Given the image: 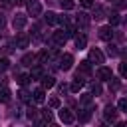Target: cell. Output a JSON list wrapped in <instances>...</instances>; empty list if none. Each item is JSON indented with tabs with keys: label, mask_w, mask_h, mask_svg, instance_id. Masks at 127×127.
Instances as JSON below:
<instances>
[{
	"label": "cell",
	"mask_w": 127,
	"mask_h": 127,
	"mask_svg": "<svg viewBox=\"0 0 127 127\" xmlns=\"http://www.w3.org/2000/svg\"><path fill=\"white\" fill-rule=\"evenodd\" d=\"M89 75H91V64L85 60V62L79 64V69H77V73H75V79L85 81V77H89Z\"/></svg>",
	"instance_id": "1"
},
{
	"label": "cell",
	"mask_w": 127,
	"mask_h": 127,
	"mask_svg": "<svg viewBox=\"0 0 127 127\" xmlns=\"http://www.w3.org/2000/svg\"><path fill=\"white\" fill-rule=\"evenodd\" d=\"M26 10L30 16H40L42 14V4L40 0H26Z\"/></svg>",
	"instance_id": "2"
},
{
	"label": "cell",
	"mask_w": 127,
	"mask_h": 127,
	"mask_svg": "<svg viewBox=\"0 0 127 127\" xmlns=\"http://www.w3.org/2000/svg\"><path fill=\"white\" fill-rule=\"evenodd\" d=\"M87 62H89V64H103V62H105V56H103L101 50L91 48V50H89V58H87Z\"/></svg>",
	"instance_id": "3"
},
{
	"label": "cell",
	"mask_w": 127,
	"mask_h": 127,
	"mask_svg": "<svg viewBox=\"0 0 127 127\" xmlns=\"http://www.w3.org/2000/svg\"><path fill=\"white\" fill-rule=\"evenodd\" d=\"M58 64H60V69L67 71V69H71V65H73V56H71V54H64V56H60Z\"/></svg>",
	"instance_id": "4"
},
{
	"label": "cell",
	"mask_w": 127,
	"mask_h": 127,
	"mask_svg": "<svg viewBox=\"0 0 127 127\" xmlns=\"http://www.w3.org/2000/svg\"><path fill=\"white\" fill-rule=\"evenodd\" d=\"M52 40H54V44H56V46H65L67 36H65V32H64V30H58V32H54V34H52Z\"/></svg>",
	"instance_id": "5"
},
{
	"label": "cell",
	"mask_w": 127,
	"mask_h": 127,
	"mask_svg": "<svg viewBox=\"0 0 127 127\" xmlns=\"http://www.w3.org/2000/svg\"><path fill=\"white\" fill-rule=\"evenodd\" d=\"M97 77H99L101 81H109V79H113V73H111V69H109V67L99 65V67H97Z\"/></svg>",
	"instance_id": "6"
},
{
	"label": "cell",
	"mask_w": 127,
	"mask_h": 127,
	"mask_svg": "<svg viewBox=\"0 0 127 127\" xmlns=\"http://www.w3.org/2000/svg\"><path fill=\"white\" fill-rule=\"evenodd\" d=\"M60 119L64 121V123H73L75 121V115H73V111L71 109H60Z\"/></svg>",
	"instance_id": "7"
},
{
	"label": "cell",
	"mask_w": 127,
	"mask_h": 127,
	"mask_svg": "<svg viewBox=\"0 0 127 127\" xmlns=\"http://www.w3.org/2000/svg\"><path fill=\"white\" fill-rule=\"evenodd\" d=\"M12 26H14V30H22L26 26V16L24 14H16L14 20H12Z\"/></svg>",
	"instance_id": "8"
},
{
	"label": "cell",
	"mask_w": 127,
	"mask_h": 127,
	"mask_svg": "<svg viewBox=\"0 0 127 127\" xmlns=\"http://www.w3.org/2000/svg\"><path fill=\"white\" fill-rule=\"evenodd\" d=\"M99 38L105 40V42H109V40L113 38V30H111V26H103V28H99Z\"/></svg>",
	"instance_id": "9"
},
{
	"label": "cell",
	"mask_w": 127,
	"mask_h": 127,
	"mask_svg": "<svg viewBox=\"0 0 127 127\" xmlns=\"http://www.w3.org/2000/svg\"><path fill=\"white\" fill-rule=\"evenodd\" d=\"M103 117H105L107 121H115V119H117V109H115L113 105H107L105 111H103Z\"/></svg>",
	"instance_id": "10"
},
{
	"label": "cell",
	"mask_w": 127,
	"mask_h": 127,
	"mask_svg": "<svg viewBox=\"0 0 127 127\" xmlns=\"http://www.w3.org/2000/svg\"><path fill=\"white\" fill-rule=\"evenodd\" d=\"M75 22H77L79 28H87V24H89V16H87L85 12H79L77 18H75Z\"/></svg>",
	"instance_id": "11"
},
{
	"label": "cell",
	"mask_w": 127,
	"mask_h": 127,
	"mask_svg": "<svg viewBox=\"0 0 127 127\" xmlns=\"http://www.w3.org/2000/svg\"><path fill=\"white\" fill-rule=\"evenodd\" d=\"M28 46H30V38L26 34H20L16 38V48H28Z\"/></svg>",
	"instance_id": "12"
},
{
	"label": "cell",
	"mask_w": 127,
	"mask_h": 127,
	"mask_svg": "<svg viewBox=\"0 0 127 127\" xmlns=\"http://www.w3.org/2000/svg\"><path fill=\"white\" fill-rule=\"evenodd\" d=\"M56 85V79L52 77V75H44L42 77V89H50V87H54Z\"/></svg>",
	"instance_id": "13"
},
{
	"label": "cell",
	"mask_w": 127,
	"mask_h": 127,
	"mask_svg": "<svg viewBox=\"0 0 127 127\" xmlns=\"http://www.w3.org/2000/svg\"><path fill=\"white\" fill-rule=\"evenodd\" d=\"M89 117H91V107H81L79 109V121H89Z\"/></svg>",
	"instance_id": "14"
},
{
	"label": "cell",
	"mask_w": 127,
	"mask_h": 127,
	"mask_svg": "<svg viewBox=\"0 0 127 127\" xmlns=\"http://www.w3.org/2000/svg\"><path fill=\"white\" fill-rule=\"evenodd\" d=\"M44 20H46V24H50V26H56V24H58V14H54V12H48V14L44 16Z\"/></svg>",
	"instance_id": "15"
},
{
	"label": "cell",
	"mask_w": 127,
	"mask_h": 127,
	"mask_svg": "<svg viewBox=\"0 0 127 127\" xmlns=\"http://www.w3.org/2000/svg\"><path fill=\"white\" fill-rule=\"evenodd\" d=\"M44 91H46V89H42V87H40V89H36V91L32 93V95H34V101H36V103H42V101L46 99V93H44Z\"/></svg>",
	"instance_id": "16"
},
{
	"label": "cell",
	"mask_w": 127,
	"mask_h": 127,
	"mask_svg": "<svg viewBox=\"0 0 127 127\" xmlns=\"http://www.w3.org/2000/svg\"><path fill=\"white\" fill-rule=\"evenodd\" d=\"M93 18H95V20L105 18V8H103V6H95V8H93Z\"/></svg>",
	"instance_id": "17"
},
{
	"label": "cell",
	"mask_w": 127,
	"mask_h": 127,
	"mask_svg": "<svg viewBox=\"0 0 127 127\" xmlns=\"http://www.w3.org/2000/svg\"><path fill=\"white\" fill-rule=\"evenodd\" d=\"M79 103H81V107H91V93H83L79 97Z\"/></svg>",
	"instance_id": "18"
},
{
	"label": "cell",
	"mask_w": 127,
	"mask_h": 127,
	"mask_svg": "<svg viewBox=\"0 0 127 127\" xmlns=\"http://www.w3.org/2000/svg\"><path fill=\"white\" fill-rule=\"evenodd\" d=\"M10 95H12V93H10L8 87H2V89H0V101H2V103H8V101H10Z\"/></svg>",
	"instance_id": "19"
},
{
	"label": "cell",
	"mask_w": 127,
	"mask_h": 127,
	"mask_svg": "<svg viewBox=\"0 0 127 127\" xmlns=\"http://www.w3.org/2000/svg\"><path fill=\"white\" fill-rule=\"evenodd\" d=\"M36 62V56L34 54H26L24 58H22V65H32Z\"/></svg>",
	"instance_id": "20"
},
{
	"label": "cell",
	"mask_w": 127,
	"mask_h": 127,
	"mask_svg": "<svg viewBox=\"0 0 127 127\" xmlns=\"http://www.w3.org/2000/svg\"><path fill=\"white\" fill-rule=\"evenodd\" d=\"M83 83H85V81H81V79H75V81H73V83L69 85V91H73V93H77V91H79V89L83 87Z\"/></svg>",
	"instance_id": "21"
},
{
	"label": "cell",
	"mask_w": 127,
	"mask_h": 127,
	"mask_svg": "<svg viewBox=\"0 0 127 127\" xmlns=\"http://www.w3.org/2000/svg\"><path fill=\"white\" fill-rule=\"evenodd\" d=\"M119 22H121L119 14H117V12H111V14H109V26H117Z\"/></svg>",
	"instance_id": "22"
},
{
	"label": "cell",
	"mask_w": 127,
	"mask_h": 127,
	"mask_svg": "<svg viewBox=\"0 0 127 127\" xmlns=\"http://www.w3.org/2000/svg\"><path fill=\"white\" fill-rule=\"evenodd\" d=\"M85 44H87V38H85V36H75V46H77L79 50H83Z\"/></svg>",
	"instance_id": "23"
},
{
	"label": "cell",
	"mask_w": 127,
	"mask_h": 127,
	"mask_svg": "<svg viewBox=\"0 0 127 127\" xmlns=\"http://www.w3.org/2000/svg\"><path fill=\"white\" fill-rule=\"evenodd\" d=\"M50 54H52V52H48V50H42V52H40V56H38L36 60H38V62H48V60H50Z\"/></svg>",
	"instance_id": "24"
},
{
	"label": "cell",
	"mask_w": 127,
	"mask_h": 127,
	"mask_svg": "<svg viewBox=\"0 0 127 127\" xmlns=\"http://www.w3.org/2000/svg\"><path fill=\"white\" fill-rule=\"evenodd\" d=\"M30 79H32V77H30V75H28V73H20V75H18V79H16V81H18V83H20V85H26V83H28V81H30Z\"/></svg>",
	"instance_id": "25"
},
{
	"label": "cell",
	"mask_w": 127,
	"mask_h": 127,
	"mask_svg": "<svg viewBox=\"0 0 127 127\" xmlns=\"http://www.w3.org/2000/svg\"><path fill=\"white\" fill-rule=\"evenodd\" d=\"M42 75H44V71H42V67H40V65H38V67H34V69H32V73H30V77H36V79H38V77H42Z\"/></svg>",
	"instance_id": "26"
},
{
	"label": "cell",
	"mask_w": 127,
	"mask_h": 127,
	"mask_svg": "<svg viewBox=\"0 0 127 127\" xmlns=\"http://www.w3.org/2000/svg\"><path fill=\"white\" fill-rule=\"evenodd\" d=\"M60 4H62L64 10H71L73 8V0H60Z\"/></svg>",
	"instance_id": "27"
},
{
	"label": "cell",
	"mask_w": 127,
	"mask_h": 127,
	"mask_svg": "<svg viewBox=\"0 0 127 127\" xmlns=\"http://www.w3.org/2000/svg\"><path fill=\"white\" fill-rule=\"evenodd\" d=\"M91 93L93 95H99L101 93V83H91Z\"/></svg>",
	"instance_id": "28"
},
{
	"label": "cell",
	"mask_w": 127,
	"mask_h": 127,
	"mask_svg": "<svg viewBox=\"0 0 127 127\" xmlns=\"http://www.w3.org/2000/svg\"><path fill=\"white\" fill-rule=\"evenodd\" d=\"M18 95H20V99H22V101H26V103L30 101V93H28L26 89H20V93H18Z\"/></svg>",
	"instance_id": "29"
},
{
	"label": "cell",
	"mask_w": 127,
	"mask_h": 127,
	"mask_svg": "<svg viewBox=\"0 0 127 127\" xmlns=\"http://www.w3.org/2000/svg\"><path fill=\"white\" fill-rule=\"evenodd\" d=\"M107 54H109V56H117V54H119V52H117V46L109 44V46H107Z\"/></svg>",
	"instance_id": "30"
},
{
	"label": "cell",
	"mask_w": 127,
	"mask_h": 127,
	"mask_svg": "<svg viewBox=\"0 0 127 127\" xmlns=\"http://www.w3.org/2000/svg\"><path fill=\"white\" fill-rule=\"evenodd\" d=\"M117 107H119L121 111H127V97H123V99H119V103H117Z\"/></svg>",
	"instance_id": "31"
},
{
	"label": "cell",
	"mask_w": 127,
	"mask_h": 127,
	"mask_svg": "<svg viewBox=\"0 0 127 127\" xmlns=\"http://www.w3.org/2000/svg\"><path fill=\"white\" fill-rule=\"evenodd\" d=\"M8 65H10V62H8L6 58H2V60H0V71H4V69H8Z\"/></svg>",
	"instance_id": "32"
},
{
	"label": "cell",
	"mask_w": 127,
	"mask_h": 127,
	"mask_svg": "<svg viewBox=\"0 0 127 127\" xmlns=\"http://www.w3.org/2000/svg\"><path fill=\"white\" fill-rule=\"evenodd\" d=\"M119 73H121L123 77H127V62H123V64L119 65Z\"/></svg>",
	"instance_id": "33"
},
{
	"label": "cell",
	"mask_w": 127,
	"mask_h": 127,
	"mask_svg": "<svg viewBox=\"0 0 127 127\" xmlns=\"http://www.w3.org/2000/svg\"><path fill=\"white\" fill-rule=\"evenodd\" d=\"M28 117H30V119H36V117H38V109L30 107V109H28Z\"/></svg>",
	"instance_id": "34"
},
{
	"label": "cell",
	"mask_w": 127,
	"mask_h": 127,
	"mask_svg": "<svg viewBox=\"0 0 127 127\" xmlns=\"http://www.w3.org/2000/svg\"><path fill=\"white\" fill-rule=\"evenodd\" d=\"M109 89H113V91H115V89H119V81H117V79H113V81L109 79Z\"/></svg>",
	"instance_id": "35"
},
{
	"label": "cell",
	"mask_w": 127,
	"mask_h": 127,
	"mask_svg": "<svg viewBox=\"0 0 127 127\" xmlns=\"http://www.w3.org/2000/svg\"><path fill=\"white\" fill-rule=\"evenodd\" d=\"M50 107H56V109H58V107H60V99H58V97H52V99H50Z\"/></svg>",
	"instance_id": "36"
},
{
	"label": "cell",
	"mask_w": 127,
	"mask_h": 127,
	"mask_svg": "<svg viewBox=\"0 0 127 127\" xmlns=\"http://www.w3.org/2000/svg\"><path fill=\"white\" fill-rule=\"evenodd\" d=\"M79 4H81L83 8H91V6H93V0H79Z\"/></svg>",
	"instance_id": "37"
},
{
	"label": "cell",
	"mask_w": 127,
	"mask_h": 127,
	"mask_svg": "<svg viewBox=\"0 0 127 127\" xmlns=\"http://www.w3.org/2000/svg\"><path fill=\"white\" fill-rule=\"evenodd\" d=\"M42 115H44V119H46V121H52V113H50L48 109H44V111H42Z\"/></svg>",
	"instance_id": "38"
},
{
	"label": "cell",
	"mask_w": 127,
	"mask_h": 127,
	"mask_svg": "<svg viewBox=\"0 0 127 127\" xmlns=\"http://www.w3.org/2000/svg\"><path fill=\"white\" fill-rule=\"evenodd\" d=\"M67 89H69V87H67V85H60V93H65V91H67Z\"/></svg>",
	"instance_id": "39"
},
{
	"label": "cell",
	"mask_w": 127,
	"mask_h": 127,
	"mask_svg": "<svg viewBox=\"0 0 127 127\" xmlns=\"http://www.w3.org/2000/svg\"><path fill=\"white\" fill-rule=\"evenodd\" d=\"M0 83H2V85L6 83V77H4V75H0Z\"/></svg>",
	"instance_id": "40"
},
{
	"label": "cell",
	"mask_w": 127,
	"mask_h": 127,
	"mask_svg": "<svg viewBox=\"0 0 127 127\" xmlns=\"http://www.w3.org/2000/svg\"><path fill=\"white\" fill-rule=\"evenodd\" d=\"M115 127H127V125H125V123H117Z\"/></svg>",
	"instance_id": "41"
},
{
	"label": "cell",
	"mask_w": 127,
	"mask_h": 127,
	"mask_svg": "<svg viewBox=\"0 0 127 127\" xmlns=\"http://www.w3.org/2000/svg\"><path fill=\"white\" fill-rule=\"evenodd\" d=\"M16 4H24V0H16Z\"/></svg>",
	"instance_id": "42"
},
{
	"label": "cell",
	"mask_w": 127,
	"mask_h": 127,
	"mask_svg": "<svg viewBox=\"0 0 127 127\" xmlns=\"http://www.w3.org/2000/svg\"><path fill=\"white\" fill-rule=\"evenodd\" d=\"M36 127H44V125H42V123H38V125H36Z\"/></svg>",
	"instance_id": "43"
},
{
	"label": "cell",
	"mask_w": 127,
	"mask_h": 127,
	"mask_svg": "<svg viewBox=\"0 0 127 127\" xmlns=\"http://www.w3.org/2000/svg\"><path fill=\"white\" fill-rule=\"evenodd\" d=\"M101 127H109V125H105V123H103V125H101Z\"/></svg>",
	"instance_id": "44"
},
{
	"label": "cell",
	"mask_w": 127,
	"mask_h": 127,
	"mask_svg": "<svg viewBox=\"0 0 127 127\" xmlns=\"http://www.w3.org/2000/svg\"><path fill=\"white\" fill-rule=\"evenodd\" d=\"M50 127H58V125H50Z\"/></svg>",
	"instance_id": "45"
}]
</instances>
